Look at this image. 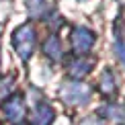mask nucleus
<instances>
[{"label":"nucleus","mask_w":125,"mask_h":125,"mask_svg":"<svg viewBox=\"0 0 125 125\" xmlns=\"http://www.w3.org/2000/svg\"><path fill=\"white\" fill-rule=\"evenodd\" d=\"M35 39H37L35 29L31 25H23L12 35V47L23 60H29L31 53H33V49H35Z\"/></svg>","instance_id":"1"},{"label":"nucleus","mask_w":125,"mask_h":125,"mask_svg":"<svg viewBox=\"0 0 125 125\" xmlns=\"http://www.w3.org/2000/svg\"><path fill=\"white\" fill-rule=\"evenodd\" d=\"M27 4H29V10L33 12V17H45V14H49L47 12V0H27Z\"/></svg>","instance_id":"9"},{"label":"nucleus","mask_w":125,"mask_h":125,"mask_svg":"<svg viewBox=\"0 0 125 125\" xmlns=\"http://www.w3.org/2000/svg\"><path fill=\"white\" fill-rule=\"evenodd\" d=\"M55 119V113L47 103H39L31 113V125H51Z\"/></svg>","instance_id":"5"},{"label":"nucleus","mask_w":125,"mask_h":125,"mask_svg":"<svg viewBox=\"0 0 125 125\" xmlns=\"http://www.w3.org/2000/svg\"><path fill=\"white\" fill-rule=\"evenodd\" d=\"M94 33L92 31H88L84 27H78L72 31L70 35V43H72V49L76 51V53H88V51L92 49V45H94Z\"/></svg>","instance_id":"2"},{"label":"nucleus","mask_w":125,"mask_h":125,"mask_svg":"<svg viewBox=\"0 0 125 125\" xmlns=\"http://www.w3.org/2000/svg\"><path fill=\"white\" fill-rule=\"evenodd\" d=\"M90 68H92V64L88 60H74L68 66V74H70V78H74V80H80V78H84L90 72Z\"/></svg>","instance_id":"6"},{"label":"nucleus","mask_w":125,"mask_h":125,"mask_svg":"<svg viewBox=\"0 0 125 125\" xmlns=\"http://www.w3.org/2000/svg\"><path fill=\"white\" fill-rule=\"evenodd\" d=\"M43 51H45V55H47V58H51L53 62L62 60V55H64V47H62L60 39L55 37V35L47 37V41H45V45H43Z\"/></svg>","instance_id":"7"},{"label":"nucleus","mask_w":125,"mask_h":125,"mask_svg":"<svg viewBox=\"0 0 125 125\" xmlns=\"http://www.w3.org/2000/svg\"><path fill=\"white\" fill-rule=\"evenodd\" d=\"M64 101L70 103V105H84V103H88V98H90V94H88V88L84 84H80V82H72V84L64 86Z\"/></svg>","instance_id":"3"},{"label":"nucleus","mask_w":125,"mask_h":125,"mask_svg":"<svg viewBox=\"0 0 125 125\" xmlns=\"http://www.w3.org/2000/svg\"><path fill=\"white\" fill-rule=\"evenodd\" d=\"M115 51L125 64V33L121 29H115Z\"/></svg>","instance_id":"10"},{"label":"nucleus","mask_w":125,"mask_h":125,"mask_svg":"<svg viewBox=\"0 0 125 125\" xmlns=\"http://www.w3.org/2000/svg\"><path fill=\"white\" fill-rule=\"evenodd\" d=\"M115 80H113V72L111 70H105V74H103V80H101V92L105 96H111L113 92H115Z\"/></svg>","instance_id":"8"},{"label":"nucleus","mask_w":125,"mask_h":125,"mask_svg":"<svg viewBox=\"0 0 125 125\" xmlns=\"http://www.w3.org/2000/svg\"><path fill=\"white\" fill-rule=\"evenodd\" d=\"M84 125H98V123H94V121H86Z\"/></svg>","instance_id":"11"},{"label":"nucleus","mask_w":125,"mask_h":125,"mask_svg":"<svg viewBox=\"0 0 125 125\" xmlns=\"http://www.w3.org/2000/svg\"><path fill=\"white\" fill-rule=\"evenodd\" d=\"M2 111H4V115H6L10 121L19 123L21 119L25 117V101H23V96L21 94H12L8 101L2 103Z\"/></svg>","instance_id":"4"}]
</instances>
